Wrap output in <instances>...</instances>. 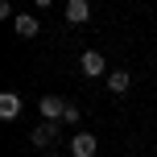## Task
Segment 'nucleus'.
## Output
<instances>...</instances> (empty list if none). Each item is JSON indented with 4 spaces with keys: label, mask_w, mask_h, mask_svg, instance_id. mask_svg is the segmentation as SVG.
Listing matches in <instances>:
<instances>
[{
    "label": "nucleus",
    "mask_w": 157,
    "mask_h": 157,
    "mask_svg": "<svg viewBox=\"0 0 157 157\" xmlns=\"http://www.w3.org/2000/svg\"><path fill=\"white\" fill-rule=\"evenodd\" d=\"M78 66H83V75H87V78L108 75V62H103V54H99V50H87V54L78 58Z\"/></svg>",
    "instance_id": "f257e3e1"
},
{
    "label": "nucleus",
    "mask_w": 157,
    "mask_h": 157,
    "mask_svg": "<svg viewBox=\"0 0 157 157\" xmlns=\"http://www.w3.org/2000/svg\"><path fill=\"white\" fill-rule=\"evenodd\" d=\"M37 108H41L46 120H62V116H66V99H62V95H41Z\"/></svg>",
    "instance_id": "f03ea898"
},
{
    "label": "nucleus",
    "mask_w": 157,
    "mask_h": 157,
    "mask_svg": "<svg viewBox=\"0 0 157 157\" xmlns=\"http://www.w3.org/2000/svg\"><path fill=\"white\" fill-rule=\"evenodd\" d=\"M54 136H58V120H41V124H37V128L29 132V141L37 145V149H46V145L54 141Z\"/></svg>",
    "instance_id": "7ed1b4c3"
},
{
    "label": "nucleus",
    "mask_w": 157,
    "mask_h": 157,
    "mask_svg": "<svg viewBox=\"0 0 157 157\" xmlns=\"http://www.w3.org/2000/svg\"><path fill=\"white\" fill-rule=\"evenodd\" d=\"M95 136L91 132H75V141H71V157H95Z\"/></svg>",
    "instance_id": "20e7f679"
},
{
    "label": "nucleus",
    "mask_w": 157,
    "mask_h": 157,
    "mask_svg": "<svg viewBox=\"0 0 157 157\" xmlns=\"http://www.w3.org/2000/svg\"><path fill=\"white\" fill-rule=\"evenodd\" d=\"M17 116H21V95L0 91V120H17Z\"/></svg>",
    "instance_id": "39448f33"
},
{
    "label": "nucleus",
    "mask_w": 157,
    "mask_h": 157,
    "mask_svg": "<svg viewBox=\"0 0 157 157\" xmlns=\"http://www.w3.org/2000/svg\"><path fill=\"white\" fill-rule=\"evenodd\" d=\"M37 29H41V21H37V17H17V21H13V33H17V37H37Z\"/></svg>",
    "instance_id": "423d86ee"
},
{
    "label": "nucleus",
    "mask_w": 157,
    "mask_h": 157,
    "mask_svg": "<svg viewBox=\"0 0 157 157\" xmlns=\"http://www.w3.org/2000/svg\"><path fill=\"white\" fill-rule=\"evenodd\" d=\"M87 17H91V4H87V0H71V4H66V21L71 25H83Z\"/></svg>",
    "instance_id": "0eeeda50"
},
{
    "label": "nucleus",
    "mask_w": 157,
    "mask_h": 157,
    "mask_svg": "<svg viewBox=\"0 0 157 157\" xmlns=\"http://www.w3.org/2000/svg\"><path fill=\"white\" fill-rule=\"evenodd\" d=\"M128 87H132L128 71H112V75H108V91H112V95H128Z\"/></svg>",
    "instance_id": "6e6552de"
},
{
    "label": "nucleus",
    "mask_w": 157,
    "mask_h": 157,
    "mask_svg": "<svg viewBox=\"0 0 157 157\" xmlns=\"http://www.w3.org/2000/svg\"><path fill=\"white\" fill-rule=\"evenodd\" d=\"M62 120H66V124H78V120H83V112H78L75 103H66V116H62Z\"/></svg>",
    "instance_id": "1a4fd4ad"
},
{
    "label": "nucleus",
    "mask_w": 157,
    "mask_h": 157,
    "mask_svg": "<svg viewBox=\"0 0 157 157\" xmlns=\"http://www.w3.org/2000/svg\"><path fill=\"white\" fill-rule=\"evenodd\" d=\"M33 4H37V8H50V4H54V0H33Z\"/></svg>",
    "instance_id": "9d476101"
},
{
    "label": "nucleus",
    "mask_w": 157,
    "mask_h": 157,
    "mask_svg": "<svg viewBox=\"0 0 157 157\" xmlns=\"http://www.w3.org/2000/svg\"><path fill=\"white\" fill-rule=\"evenodd\" d=\"M46 157H58V153H46Z\"/></svg>",
    "instance_id": "9b49d317"
}]
</instances>
